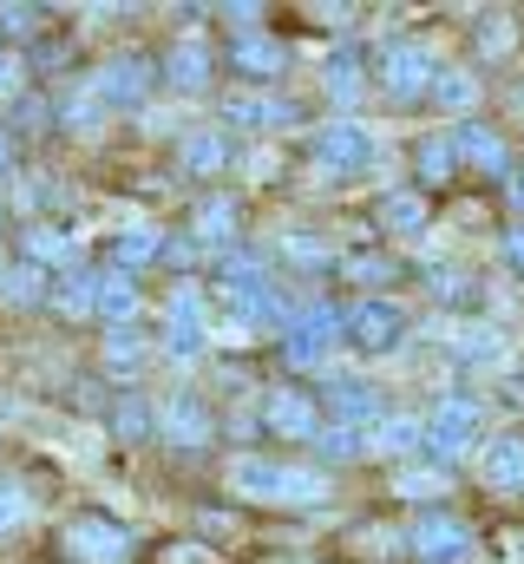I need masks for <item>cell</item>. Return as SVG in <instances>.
<instances>
[{
    "label": "cell",
    "mask_w": 524,
    "mask_h": 564,
    "mask_svg": "<svg viewBox=\"0 0 524 564\" xmlns=\"http://www.w3.org/2000/svg\"><path fill=\"white\" fill-rule=\"evenodd\" d=\"M223 479H230L237 499H262V506H321L328 499V479L321 473L288 466V459H262V453H237Z\"/></svg>",
    "instance_id": "obj_1"
},
{
    "label": "cell",
    "mask_w": 524,
    "mask_h": 564,
    "mask_svg": "<svg viewBox=\"0 0 524 564\" xmlns=\"http://www.w3.org/2000/svg\"><path fill=\"white\" fill-rule=\"evenodd\" d=\"M479 421H485V408L472 401V394H446L439 408H433V421H426V459H466L472 446H479Z\"/></svg>",
    "instance_id": "obj_2"
},
{
    "label": "cell",
    "mask_w": 524,
    "mask_h": 564,
    "mask_svg": "<svg viewBox=\"0 0 524 564\" xmlns=\"http://www.w3.org/2000/svg\"><path fill=\"white\" fill-rule=\"evenodd\" d=\"M406 552L419 564H472V525L452 512H419L406 525Z\"/></svg>",
    "instance_id": "obj_3"
},
{
    "label": "cell",
    "mask_w": 524,
    "mask_h": 564,
    "mask_svg": "<svg viewBox=\"0 0 524 564\" xmlns=\"http://www.w3.org/2000/svg\"><path fill=\"white\" fill-rule=\"evenodd\" d=\"M348 341L368 348V355H393V348L406 341V308H400L393 295H361V302L348 308Z\"/></svg>",
    "instance_id": "obj_4"
},
{
    "label": "cell",
    "mask_w": 524,
    "mask_h": 564,
    "mask_svg": "<svg viewBox=\"0 0 524 564\" xmlns=\"http://www.w3.org/2000/svg\"><path fill=\"white\" fill-rule=\"evenodd\" d=\"M341 335H348V315L328 308V302H315V308H302V315L288 322V361H295V368H321Z\"/></svg>",
    "instance_id": "obj_5"
},
{
    "label": "cell",
    "mask_w": 524,
    "mask_h": 564,
    "mask_svg": "<svg viewBox=\"0 0 524 564\" xmlns=\"http://www.w3.org/2000/svg\"><path fill=\"white\" fill-rule=\"evenodd\" d=\"M374 132L361 126V119H335V126H321L315 132V164L321 171H368L374 164Z\"/></svg>",
    "instance_id": "obj_6"
},
{
    "label": "cell",
    "mask_w": 524,
    "mask_h": 564,
    "mask_svg": "<svg viewBox=\"0 0 524 564\" xmlns=\"http://www.w3.org/2000/svg\"><path fill=\"white\" fill-rule=\"evenodd\" d=\"M66 552L79 564H131V532L106 519H73L66 525Z\"/></svg>",
    "instance_id": "obj_7"
},
{
    "label": "cell",
    "mask_w": 524,
    "mask_h": 564,
    "mask_svg": "<svg viewBox=\"0 0 524 564\" xmlns=\"http://www.w3.org/2000/svg\"><path fill=\"white\" fill-rule=\"evenodd\" d=\"M144 93H151V59H138V53H119V59H106L92 73V99L99 106H138Z\"/></svg>",
    "instance_id": "obj_8"
},
{
    "label": "cell",
    "mask_w": 524,
    "mask_h": 564,
    "mask_svg": "<svg viewBox=\"0 0 524 564\" xmlns=\"http://www.w3.org/2000/svg\"><path fill=\"white\" fill-rule=\"evenodd\" d=\"M262 426L282 433V440H315V433H321L315 394H302V388H269V394H262Z\"/></svg>",
    "instance_id": "obj_9"
},
{
    "label": "cell",
    "mask_w": 524,
    "mask_h": 564,
    "mask_svg": "<svg viewBox=\"0 0 524 564\" xmlns=\"http://www.w3.org/2000/svg\"><path fill=\"white\" fill-rule=\"evenodd\" d=\"M433 59L419 53V46H406V40H393L387 53H381V86H387L393 99H419V93H433Z\"/></svg>",
    "instance_id": "obj_10"
},
{
    "label": "cell",
    "mask_w": 524,
    "mask_h": 564,
    "mask_svg": "<svg viewBox=\"0 0 524 564\" xmlns=\"http://www.w3.org/2000/svg\"><path fill=\"white\" fill-rule=\"evenodd\" d=\"M328 401H335V414L341 426H387V401H381V388H368V381H354V375H335V388H328Z\"/></svg>",
    "instance_id": "obj_11"
},
{
    "label": "cell",
    "mask_w": 524,
    "mask_h": 564,
    "mask_svg": "<svg viewBox=\"0 0 524 564\" xmlns=\"http://www.w3.org/2000/svg\"><path fill=\"white\" fill-rule=\"evenodd\" d=\"M157 433H164L171 446H210V408H204L197 394H171V401L157 408Z\"/></svg>",
    "instance_id": "obj_12"
},
{
    "label": "cell",
    "mask_w": 524,
    "mask_h": 564,
    "mask_svg": "<svg viewBox=\"0 0 524 564\" xmlns=\"http://www.w3.org/2000/svg\"><path fill=\"white\" fill-rule=\"evenodd\" d=\"M479 473H485V486H499V492H524V433L485 440V446H479Z\"/></svg>",
    "instance_id": "obj_13"
},
{
    "label": "cell",
    "mask_w": 524,
    "mask_h": 564,
    "mask_svg": "<svg viewBox=\"0 0 524 564\" xmlns=\"http://www.w3.org/2000/svg\"><path fill=\"white\" fill-rule=\"evenodd\" d=\"M164 79H171L177 93H204V86H210V46L184 33V40L164 53Z\"/></svg>",
    "instance_id": "obj_14"
},
{
    "label": "cell",
    "mask_w": 524,
    "mask_h": 564,
    "mask_svg": "<svg viewBox=\"0 0 524 564\" xmlns=\"http://www.w3.org/2000/svg\"><path fill=\"white\" fill-rule=\"evenodd\" d=\"M452 355L472 361V368H499V361L512 355V341H505V328H492V322H466V328H452Z\"/></svg>",
    "instance_id": "obj_15"
},
{
    "label": "cell",
    "mask_w": 524,
    "mask_h": 564,
    "mask_svg": "<svg viewBox=\"0 0 524 564\" xmlns=\"http://www.w3.org/2000/svg\"><path fill=\"white\" fill-rule=\"evenodd\" d=\"M223 119H230V126H250V132H269V126H288L295 106H288V99H269V93H237V99L223 106Z\"/></svg>",
    "instance_id": "obj_16"
},
{
    "label": "cell",
    "mask_w": 524,
    "mask_h": 564,
    "mask_svg": "<svg viewBox=\"0 0 524 564\" xmlns=\"http://www.w3.org/2000/svg\"><path fill=\"white\" fill-rule=\"evenodd\" d=\"M452 151H459L466 164H479V171H492V177L505 171V139H499L492 126H472V119H466V126H452Z\"/></svg>",
    "instance_id": "obj_17"
},
{
    "label": "cell",
    "mask_w": 524,
    "mask_h": 564,
    "mask_svg": "<svg viewBox=\"0 0 524 564\" xmlns=\"http://www.w3.org/2000/svg\"><path fill=\"white\" fill-rule=\"evenodd\" d=\"M138 308H144V295H138V282H131L125 270H112V276L99 282V315H106L112 328H131Z\"/></svg>",
    "instance_id": "obj_18"
},
{
    "label": "cell",
    "mask_w": 524,
    "mask_h": 564,
    "mask_svg": "<svg viewBox=\"0 0 524 564\" xmlns=\"http://www.w3.org/2000/svg\"><path fill=\"white\" fill-rule=\"evenodd\" d=\"M197 243L204 250H230L237 243V204L230 197H204L197 204Z\"/></svg>",
    "instance_id": "obj_19"
},
{
    "label": "cell",
    "mask_w": 524,
    "mask_h": 564,
    "mask_svg": "<svg viewBox=\"0 0 524 564\" xmlns=\"http://www.w3.org/2000/svg\"><path fill=\"white\" fill-rule=\"evenodd\" d=\"M237 66H243L250 79H275V73H282V40L243 26V33H237Z\"/></svg>",
    "instance_id": "obj_20"
},
{
    "label": "cell",
    "mask_w": 524,
    "mask_h": 564,
    "mask_svg": "<svg viewBox=\"0 0 524 564\" xmlns=\"http://www.w3.org/2000/svg\"><path fill=\"white\" fill-rule=\"evenodd\" d=\"M112 257H119V270H144V263H157L164 257V237L157 230H144V224H125L119 237H112Z\"/></svg>",
    "instance_id": "obj_21"
},
{
    "label": "cell",
    "mask_w": 524,
    "mask_h": 564,
    "mask_svg": "<svg viewBox=\"0 0 524 564\" xmlns=\"http://www.w3.org/2000/svg\"><path fill=\"white\" fill-rule=\"evenodd\" d=\"M315 453H321L328 466H348V459L374 453V433H361V426H321V433H315Z\"/></svg>",
    "instance_id": "obj_22"
},
{
    "label": "cell",
    "mask_w": 524,
    "mask_h": 564,
    "mask_svg": "<svg viewBox=\"0 0 524 564\" xmlns=\"http://www.w3.org/2000/svg\"><path fill=\"white\" fill-rule=\"evenodd\" d=\"M381 224H387L393 237H419L426 230V197L419 191H387L381 197Z\"/></svg>",
    "instance_id": "obj_23"
},
{
    "label": "cell",
    "mask_w": 524,
    "mask_h": 564,
    "mask_svg": "<svg viewBox=\"0 0 524 564\" xmlns=\"http://www.w3.org/2000/svg\"><path fill=\"white\" fill-rule=\"evenodd\" d=\"M426 421L413 414H387V426H374V453H426Z\"/></svg>",
    "instance_id": "obj_24"
},
{
    "label": "cell",
    "mask_w": 524,
    "mask_h": 564,
    "mask_svg": "<svg viewBox=\"0 0 524 564\" xmlns=\"http://www.w3.org/2000/svg\"><path fill=\"white\" fill-rule=\"evenodd\" d=\"M26 263H33V270H46V263L66 270V263H73V237L53 230V224H33V230H26Z\"/></svg>",
    "instance_id": "obj_25"
},
{
    "label": "cell",
    "mask_w": 524,
    "mask_h": 564,
    "mask_svg": "<svg viewBox=\"0 0 524 564\" xmlns=\"http://www.w3.org/2000/svg\"><path fill=\"white\" fill-rule=\"evenodd\" d=\"M321 79H328V93L348 106V99L361 93V53H354V46H335V53L321 59Z\"/></svg>",
    "instance_id": "obj_26"
},
{
    "label": "cell",
    "mask_w": 524,
    "mask_h": 564,
    "mask_svg": "<svg viewBox=\"0 0 524 564\" xmlns=\"http://www.w3.org/2000/svg\"><path fill=\"white\" fill-rule=\"evenodd\" d=\"M184 164H190L197 177H217V171L230 164V139H223V132H190V139H184Z\"/></svg>",
    "instance_id": "obj_27"
},
{
    "label": "cell",
    "mask_w": 524,
    "mask_h": 564,
    "mask_svg": "<svg viewBox=\"0 0 524 564\" xmlns=\"http://www.w3.org/2000/svg\"><path fill=\"white\" fill-rule=\"evenodd\" d=\"M433 99H439L446 112H466V106H479V79H472L466 66H446V73L433 79Z\"/></svg>",
    "instance_id": "obj_28"
},
{
    "label": "cell",
    "mask_w": 524,
    "mask_h": 564,
    "mask_svg": "<svg viewBox=\"0 0 524 564\" xmlns=\"http://www.w3.org/2000/svg\"><path fill=\"white\" fill-rule=\"evenodd\" d=\"M99 282L106 276H86V270H66L59 289H53V302L66 308V315H86V308H99Z\"/></svg>",
    "instance_id": "obj_29"
},
{
    "label": "cell",
    "mask_w": 524,
    "mask_h": 564,
    "mask_svg": "<svg viewBox=\"0 0 524 564\" xmlns=\"http://www.w3.org/2000/svg\"><path fill=\"white\" fill-rule=\"evenodd\" d=\"M452 164H459V151H452V139H426V144H419V158H413L419 184H446V177H452Z\"/></svg>",
    "instance_id": "obj_30"
},
{
    "label": "cell",
    "mask_w": 524,
    "mask_h": 564,
    "mask_svg": "<svg viewBox=\"0 0 524 564\" xmlns=\"http://www.w3.org/2000/svg\"><path fill=\"white\" fill-rule=\"evenodd\" d=\"M446 486H452V479H446L439 466H406V473L393 479L400 499H446Z\"/></svg>",
    "instance_id": "obj_31"
},
{
    "label": "cell",
    "mask_w": 524,
    "mask_h": 564,
    "mask_svg": "<svg viewBox=\"0 0 524 564\" xmlns=\"http://www.w3.org/2000/svg\"><path fill=\"white\" fill-rule=\"evenodd\" d=\"M282 250H288V263H302V270H328V263H335V250H328L321 237H308V230H288Z\"/></svg>",
    "instance_id": "obj_32"
},
{
    "label": "cell",
    "mask_w": 524,
    "mask_h": 564,
    "mask_svg": "<svg viewBox=\"0 0 524 564\" xmlns=\"http://www.w3.org/2000/svg\"><path fill=\"white\" fill-rule=\"evenodd\" d=\"M138 361H144V335H138V328H112V335H106V368L131 375Z\"/></svg>",
    "instance_id": "obj_33"
},
{
    "label": "cell",
    "mask_w": 524,
    "mask_h": 564,
    "mask_svg": "<svg viewBox=\"0 0 524 564\" xmlns=\"http://www.w3.org/2000/svg\"><path fill=\"white\" fill-rule=\"evenodd\" d=\"M348 276L361 282V289H387L400 276V263L393 257H374V250H361V257H348Z\"/></svg>",
    "instance_id": "obj_34"
},
{
    "label": "cell",
    "mask_w": 524,
    "mask_h": 564,
    "mask_svg": "<svg viewBox=\"0 0 524 564\" xmlns=\"http://www.w3.org/2000/svg\"><path fill=\"white\" fill-rule=\"evenodd\" d=\"M400 545H406V532H393V525H361L354 532V552L361 558H393Z\"/></svg>",
    "instance_id": "obj_35"
},
{
    "label": "cell",
    "mask_w": 524,
    "mask_h": 564,
    "mask_svg": "<svg viewBox=\"0 0 524 564\" xmlns=\"http://www.w3.org/2000/svg\"><path fill=\"white\" fill-rule=\"evenodd\" d=\"M512 46H518L512 13H485V20H479V53H512Z\"/></svg>",
    "instance_id": "obj_36"
},
{
    "label": "cell",
    "mask_w": 524,
    "mask_h": 564,
    "mask_svg": "<svg viewBox=\"0 0 524 564\" xmlns=\"http://www.w3.org/2000/svg\"><path fill=\"white\" fill-rule=\"evenodd\" d=\"M204 341H210V328H177V322H164V355H171V361H197Z\"/></svg>",
    "instance_id": "obj_37"
},
{
    "label": "cell",
    "mask_w": 524,
    "mask_h": 564,
    "mask_svg": "<svg viewBox=\"0 0 524 564\" xmlns=\"http://www.w3.org/2000/svg\"><path fill=\"white\" fill-rule=\"evenodd\" d=\"M112 426H119L125 440H138V433H151V426H157V414H151L138 394H125V401H119V414H112Z\"/></svg>",
    "instance_id": "obj_38"
},
{
    "label": "cell",
    "mask_w": 524,
    "mask_h": 564,
    "mask_svg": "<svg viewBox=\"0 0 524 564\" xmlns=\"http://www.w3.org/2000/svg\"><path fill=\"white\" fill-rule=\"evenodd\" d=\"M0 295H7V302H33V295H40V270H33V263L7 270V276H0Z\"/></svg>",
    "instance_id": "obj_39"
},
{
    "label": "cell",
    "mask_w": 524,
    "mask_h": 564,
    "mask_svg": "<svg viewBox=\"0 0 524 564\" xmlns=\"http://www.w3.org/2000/svg\"><path fill=\"white\" fill-rule=\"evenodd\" d=\"M426 282H433V295H439V302H472V282H466V270H446V263H439Z\"/></svg>",
    "instance_id": "obj_40"
},
{
    "label": "cell",
    "mask_w": 524,
    "mask_h": 564,
    "mask_svg": "<svg viewBox=\"0 0 524 564\" xmlns=\"http://www.w3.org/2000/svg\"><path fill=\"white\" fill-rule=\"evenodd\" d=\"M33 20H40L33 7H0V33H7V40H20V33H33Z\"/></svg>",
    "instance_id": "obj_41"
},
{
    "label": "cell",
    "mask_w": 524,
    "mask_h": 564,
    "mask_svg": "<svg viewBox=\"0 0 524 564\" xmlns=\"http://www.w3.org/2000/svg\"><path fill=\"white\" fill-rule=\"evenodd\" d=\"M26 519V499H20V486H0V532H13Z\"/></svg>",
    "instance_id": "obj_42"
},
{
    "label": "cell",
    "mask_w": 524,
    "mask_h": 564,
    "mask_svg": "<svg viewBox=\"0 0 524 564\" xmlns=\"http://www.w3.org/2000/svg\"><path fill=\"white\" fill-rule=\"evenodd\" d=\"M66 126L92 132V126H99V106H92V99H73V106H66Z\"/></svg>",
    "instance_id": "obj_43"
},
{
    "label": "cell",
    "mask_w": 524,
    "mask_h": 564,
    "mask_svg": "<svg viewBox=\"0 0 524 564\" xmlns=\"http://www.w3.org/2000/svg\"><path fill=\"white\" fill-rule=\"evenodd\" d=\"M217 558V552H204V545H171V552H164V564H210Z\"/></svg>",
    "instance_id": "obj_44"
},
{
    "label": "cell",
    "mask_w": 524,
    "mask_h": 564,
    "mask_svg": "<svg viewBox=\"0 0 524 564\" xmlns=\"http://www.w3.org/2000/svg\"><path fill=\"white\" fill-rule=\"evenodd\" d=\"M197 257V243H184V237H164V263H190Z\"/></svg>",
    "instance_id": "obj_45"
},
{
    "label": "cell",
    "mask_w": 524,
    "mask_h": 564,
    "mask_svg": "<svg viewBox=\"0 0 524 564\" xmlns=\"http://www.w3.org/2000/svg\"><path fill=\"white\" fill-rule=\"evenodd\" d=\"M505 263L524 270V224H518V230H505Z\"/></svg>",
    "instance_id": "obj_46"
},
{
    "label": "cell",
    "mask_w": 524,
    "mask_h": 564,
    "mask_svg": "<svg viewBox=\"0 0 524 564\" xmlns=\"http://www.w3.org/2000/svg\"><path fill=\"white\" fill-rule=\"evenodd\" d=\"M13 86H20V66H13V59L0 53V99H13Z\"/></svg>",
    "instance_id": "obj_47"
},
{
    "label": "cell",
    "mask_w": 524,
    "mask_h": 564,
    "mask_svg": "<svg viewBox=\"0 0 524 564\" xmlns=\"http://www.w3.org/2000/svg\"><path fill=\"white\" fill-rule=\"evenodd\" d=\"M512 204H518V210H524V171H518V177H512Z\"/></svg>",
    "instance_id": "obj_48"
},
{
    "label": "cell",
    "mask_w": 524,
    "mask_h": 564,
    "mask_svg": "<svg viewBox=\"0 0 524 564\" xmlns=\"http://www.w3.org/2000/svg\"><path fill=\"white\" fill-rule=\"evenodd\" d=\"M7 164H13V144H7V132H0V171H7Z\"/></svg>",
    "instance_id": "obj_49"
}]
</instances>
